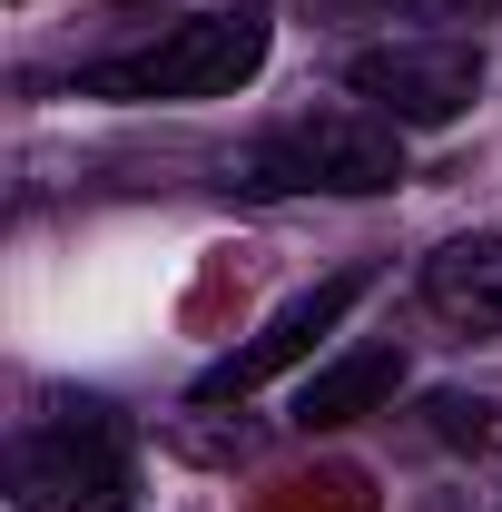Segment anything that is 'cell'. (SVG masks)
Here are the masks:
<instances>
[{
    "label": "cell",
    "instance_id": "1",
    "mask_svg": "<svg viewBox=\"0 0 502 512\" xmlns=\"http://www.w3.org/2000/svg\"><path fill=\"white\" fill-rule=\"evenodd\" d=\"M276 50V10L266 0H237V10H197V20H168L158 40L138 50H109V60L79 69V99H109V109H188V99H227L247 89Z\"/></svg>",
    "mask_w": 502,
    "mask_h": 512
},
{
    "label": "cell",
    "instance_id": "2",
    "mask_svg": "<svg viewBox=\"0 0 502 512\" xmlns=\"http://www.w3.org/2000/svg\"><path fill=\"white\" fill-rule=\"evenodd\" d=\"M404 178V128L384 109H296L227 158L237 197H384Z\"/></svg>",
    "mask_w": 502,
    "mask_h": 512
},
{
    "label": "cell",
    "instance_id": "3",
    "mask_svg": "<svg viewBox=\"0 0 502 512\" xmlns=\"http://www.w3.org/2000/svg\"><path fill=\"white\" fill-rule=\"evenodd\" d=\"M10 503L20 512H128L138 503V453L109 404H79L60 424H30L10 444Z\"/></svg>",
    "mask_w": 502,
    "mask_h": 512
},
{
    "label": "cell",
    "instance_id": "4",
    "mask_svg": "<svg viewBox=\"0 0 502 512\" xmlns=\"http://www.w3.org/2000/svg\"><path fill=\"white\" fill-rule=\"evenodd\" d=\"M345 89L384 109L394 128H453L483 99V50L453 40V30H414V40H365L345 60Z\"/></svg>",
    "mask_w": 502,
    "mask_h": 512
},
{
    "label": "cell",
    "instance_id": "5",
    "mask_svg": "<svg viewBox=\"0 0 502 512\" xmlns=\"http://www.w3.org/2000/svg\"><path fill=\"white\" fill-rule=\"evenodd\" d=\"M365 286H375L365 266H345V276H325V286H306L296 306H276V316L256 325V345H237V355H217V365H207V375L188 384V404H247L256 384H276L286 365H306L315 345H325L335 325H345L355 306H365Z\"/></svg>",
    "mask_w": 502,
    "mask_h": 512
},
{
    "label": "cell",
    "instance_id": "6",
    "mask_svg": "<svg viewBox=\"0 0 502 512\" xmlns=\"http://www.w3.org/2000/svg\"><path fill=\"white\" fill-rule=\"evenodd\" d=\"M424 316L453 335H502V237H443L424 256Z\"/></svg>",
    "mask_w": 502,
    "mask_h": 512
},
{
    "label": "cell",
    "instance_id": "7",
    "mask_svg": "<svg viewBox=\"0 0 502 512\" xmlns=\"http://www.w3.org/2000/svg\"><path fill=\"white\" fill-rule=\"evenodd\" d=\"M394 394H404V355H394V345H345L335 365H315V375L296 384V424H306V434H335V424L384 414Z\"/></svg>",
    "mask_w": 502,
    "mask_h": 512
},
{
    "label": "cell",
    "instance_id": "8",
    "mask_svg": "<svg viewBox=\"0 0 502 512\" xmlns=\"http://www.w3.org/2000/svg\"><path fill=\"white\" fill-rule=\"evenodd\" d=\"M434 434H443V444H463V453H483L502 434V414L483 404V394H434Z\"/></svg>",
    "mask_w": 502,
    "mask_h": 512
}]
</instances>
